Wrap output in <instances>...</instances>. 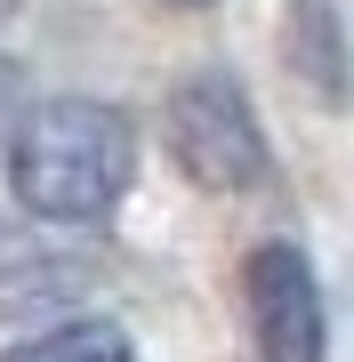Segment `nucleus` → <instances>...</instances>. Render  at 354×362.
<instances>
[{
    "instance_id": "f257e3e1",
    "label": "nucleus",
    "mask_w": 354,
    "mask_h": 362,
    "mask_svg": "<svg viewBox=\"0 0 354 362\" xmlns=\"http://www.w3.org/2000/svg\"><path fill=\"white\" fill-rule=\"evenodd\" d=\"M137 169V129L121 105L97 97H49L16 113L8 129V194L33 209L40 226H89L121 202Z\"/></svg>"
},
{
    "instance_id": "f03ea898",
    "label": "nucleus",
    "mask_w": 354,
    "mask_h": 362,
    "mask_svg": "<svg viewBox=\"0 0 354 362\" xmlns=\"http://www.w3.org/2000/svg\"><path fill=\"white\" fill-rule=\"evenodd\" d=\"M170 145H177L185 177L210 185V194H242V185L266 177V129L249 113L242 81H225V73H201L170 97Z\"/></svg>"
},
{
    "instance_id": "7ed1b4c3",
    "label": "nucleus",
    "mask_w": 354,
    "mask_h": 362,
    "mask_svg": "<svg viewBox=\"0 0 354 362\" xmlns=\"http://www.w3.org/2000/svg\"><path fill=\"white\" fill-rule=\"evenodd\" d=\"M242 298H249V330H258L266 362H322V290L290 242L249 250Z\"/></svg>"
},
{
    "instance_id": "20e7f679",
    "label": "nucleus",
    "mask_w": 354,
    "mask_h": 362,
    "mask_svg": "<svg viewBox=\"0 0 354 362\" xmlns=\"http://www.w3.org/2000/svg\"><path fill=\"white\" fill-rule=\"evenodd\" d=\"M0 362H137V354H129V338L113 322H57V330L16 338Z\"/></svg>"
},
{
    "instance_id": "39448f33",
    "label": "nucleus",
    "mask_w": 354,
    "mask_h": 362,
    "mask_svg": "<svg viewBox=\"0 0 354 362\" xmlns=\"http://www.w3.org/2000/svg\"><path fill=\"white\" fill-rule=\"evenodd\" d=\"M16 113H25V73H16L8 57H0V137L16 129Z\"/></svg>"
},
{
    "instance_id": "423d86ee",
    "label": "nucleus",
    "mask_w": 354,
    "mask_h": 362,
    "mask_svg": "<svg viewBox=\"0 0 354 362\" xmlns=\"http://www.w3.org/2000/svg\"><path fill=\"white\" fill-rule=\"evenodd\" d=\"M177 8H201V0H177Z\"/></svg>"
}]
</instances>
